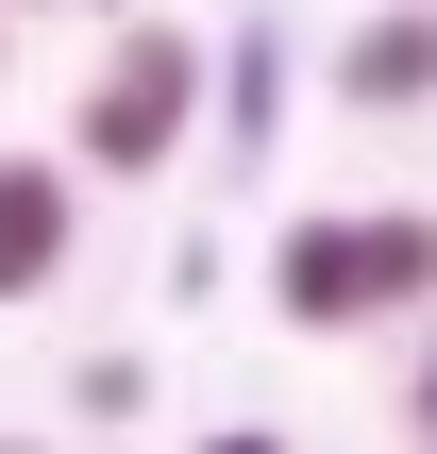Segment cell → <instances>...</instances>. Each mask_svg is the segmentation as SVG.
Here are the masks:
<instances>
[{"label": "cell", "mask_w": 437, "mask_h": 454, "mask_svg": "<svg viewBox=\"0 0 437 454\" xmlns=\"http://www.w3.org/2000/svg\"><path fill=\"white\" fill-rule=\"evenodd\" d=\"M437 303V219L421 202H320L269 236V320L286 337H371V320H421Z\"/></svg>", "instance_id": "6da1fadb"}, {"label": "cell", "mask_w": 437, "mask_h": 454, "mask_svg": "<svg viewBox=\"0 0 437 454\" xmlns=\"http://www.w3.org/2000/svg\"><path fill=\"white\" fill-rule=\"evenodd\" d=\"M202 84H219V51L168 34V17H135V34L84 67V101H67V168H84V185H168V152L202 135Z\"/></svg>", "instance_id": "7a4b0ae2"}, {"label": "cell", "mask_w": 437, "mask_h": 454, "mask_svg": "<svg viewBox=\"0 0 437 454\" xmlns=\"http://www.w3.org/2000/svg\"><path fill=\"white\" fill-rule=\"evenodd\" d=\"M84 253V168L67 152H0V303H51Z\"/></svg>", "instance_id": "3957f363"}, {"label": "cell", "mask_w": 437, "mask_h": 454, "mask_svg": "<svg viewBox=\"0 0 437 454\" xmlns=\"http://www.w3.org/2000/svg\"><path fill=\"white\" fill-rule=\"evenodd\" d=\"M337 101L354 118H421L437 101V0H387V17L337 34Z\"/></svg>", "instance_id": "277c9868"}, {"label": "cell", "mask_w": 437, "mask_h": 454, "mask_svg": "<svg viewBox=\"0 0 437 454\" xmlns=\"http://www.w3.org/2000/svg\"><path fill=\"white\" fill-rule=\"evenodd\" d=\"M219 84H236V152H269V101H286V34L253 17V34L219 51Z\"/></svg>", "instance_id": "5b68a950"}, {"label": "cell", "mask_w": 437, "mask_h": 454, "mask_svg": "<svg viewBox=\"0 0 437 454\" xmlns=\"http://www.w3.org/2000/svg\"><path fill=\"white\" fill-rule=\"evenodd\" d=\"M152 404V354H84V421H135Z\"/></svg>", "instance_id": "8992f818"}, {"label": "cell", "mask_w": 437, "mask_h": 454, "mask_svg": "<svg viewBox=\"0 0 437 454\" xmlns=\"http://www.w3.org/2000/svg\"><path fill=\"white\" fill-rule=\"evenodd\" d=\"M202 454H286V438H269V421H219V438H202Z\"/></svg>", "instance_id": "52a82bcc"}, {"label": "cell", "mask_w": 437, "mask_h": 454, "mask_svg": "<svg viewBox=\"0 0 437 454\" xmlns=\"http://www.w3.org/2000/svg\"><path fill=\"white\" fill-rule=\"evenodd\" d=\"M0 17H118V0H0Z\"/></svg>", "instance_id": "ba28073f"}, {"label": "cell", "mask_w": 437, "mask_h": 454, "mask_svg": "<svg viewBox=\"0 0 437 454\" xmlns=\"http://www.w3.org/2000/svg\"><path fill=\"white\" fill-rule=\"evenodd\" d=\"M404 421H421V438H437V354H421V404H404Z\"/></svg>", "instance_id": "9c48e42d"}, {"label": "cell", "mask_w": 437, "mask_h": 454, "mask_svg": "<svg viewBox=\"0 0 437 454\" xmlns=\"http://www.w3.org/2000/svg\"><path fill=\"white\" fill-rule=\"evenodd\" d=\"M0 84H17V17H0Z\"/></svg>", "instance_id": "30bf717a"}, {"label": "cell", "mask_w": 437, "mask_h": 454, "mask_svg": "<svg viewBox=\"0 0 437 454\" xmlns=\"http://www.w3.org/2000/svg\"><path fill=\"white\" fill-rule=\"evenodd\" d=\"M0 454H34V438H0Z\"/></svg>", "instance_id": "8fae6325"}, {"label": "cell", "mask_w": 437, "mask_h": 454, "mask_svg": "<svg viewBox=\"0 0 437 454\" xmlns=\"http://www.w3.org/2000/svg\"><path fill=\"white\" fill-rule=\"evenodd\" d=\"M421 454H437V438H421Z\"/></svg>", "instance_id": "7c38bea8"}]
</instances>
